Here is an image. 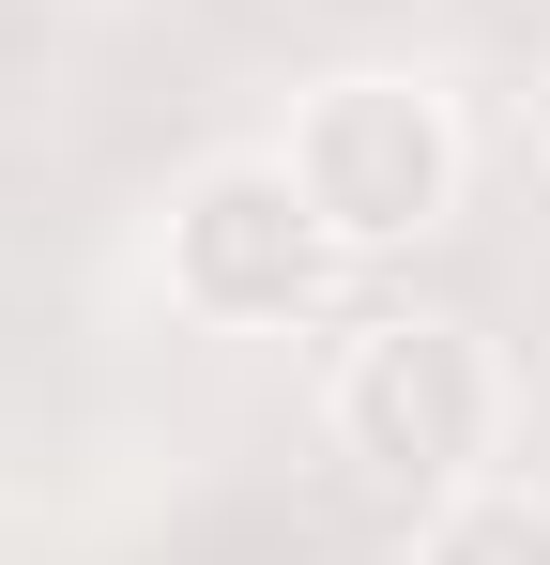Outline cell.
Segmentation results:
<instances>
[{"mask_svg": "<svg viewBox=\"0 0 550 565\" xmlns=\"http://www.w3.org/2000/svg\"><path fill=\"white\" fill-rule=\"evenodd\" d=\"M505 413H520V382L458 306H382L321 367V444L398 504H444L474 473H505Z\"/></svg>", "mask_w": 550, "mask_h": 565, "instance_id": "obj_1", "label": "cell"}, {"mask_svg": "<svg viewBox=\"0 0 550 565\" xmlns=\"http://www.w3.org/2000/svg\"><path fill=\"white\" fill-rule=\"evenodd\" d=\"M275 153H290V184L321 199V230L352 260H398V245L458 230V184H474V138L429 77H321Z\"/></svg>", "mask_w": 550, "mask_h": 565, "instance_id": "obj_2", "label": "cell"}, {"mask_svg": "<svg viewBox=\"0 0 550 565\" xmlns=\"http://www.w3.org/2000/svg\"><path fill=\"white\" fill-rule=\"evenodd\" d=\"M352 276V245L321 230V199L290 184V153H214L169 199V306L199 337H290L321 321V290Z\"/></svg>", "mask_w": 550, "mask_h": 565, "instance_id": "obj_3", "label": "cell"}, {"mask_svg": "<svg viewBox=\"0 0 550 565\" xmlns=\"http://www.w3.org/2000/svg\"><path fill=\"white\" fill-rule=\"evenodd\" d=\"M413 565H550V489L474 473L444 504H413Z\"/></svg>", "mask_w": 550, "mask_h": 565, "instance_id": "obj_4", "label": "cell"}]
</instances>
